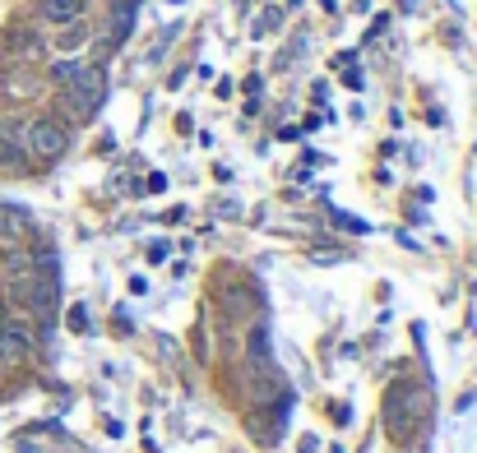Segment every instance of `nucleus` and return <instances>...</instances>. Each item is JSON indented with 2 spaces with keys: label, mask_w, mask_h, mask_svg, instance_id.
I'll list each match as a JSON object with an SVG mask.
<instances>
[{
  "label": "nucleus",
  "mask_w": 477,
  "mask_h": 453,
  "mask_svg": "<svg viewBox=\"0 0 477 453\" xmlns=\"http://www.w3.org/2000/svg\"><path fill=\"white\" fill-rule=\"evenodd\" d=\"M5 158H10V153H5V143H0V163H5Z\"/></svg>",
  "instance_id": "10"
},
{
  "label": "nucleus",
  "mask_w": 477,
  "mask_h": 453,
  "mask_svg": "<svg viewBox=\"0 0 477 453\" xmlns=\"http://www.w3.org/2000/svg\"><path fill=\"white\" fill-rule=\"evenodd\" d=\"M28 352H33V329L10 315L5 324H0V361H24Z\"/></svg>",
  "instance_id": "2"
},
{
  "label": "nucleus",
  "mask_w": 477,
  "mask_h": 453,
  "mask_svg": "<svg viewBox=\"0 0 477 453\" xmlns=\"http://www.w3.org/2000/svg\"><path fill=\"white\" fill-rule=\"evenodd\" d=\"M65 130L56 121H28V134H24V153L37 158V163H56L65 153Z\"/></svg>",
  "instance_id": "1"
},
{
  "label": "nucleus",
  "mask_w": 477,
  "mask_h": 453,
  "mask_svg": "<svg viewBox=\"0 0 477 453\" xmlns=\"http://www.w3.org/2000/svg\"><path fill=\"white\" fill-rule=\"evenodd\" d=\"M37 15H42L47 24H80V15H84V0H42V5H37Z\"/></svg>",
  "instance_id": "6"
},
{
  "label": "nucleus",
  "mask_w": 477,
  "mask_h": 453,
  "mask_svg": "<svg viewBox=\"0 0 477 453\" xmlns=\"http://www.w3.org/2000/svg\"><path fill=\"white\" fill-rule=\"evenodd\" d=\"M65 89H70V102H75L80 111H93V107L102 102V74L84 65V69H80V74H75V79L65 84Z\"/></svg>",
  "instance_id": "3"
},
{
  "label": "nucleus",
  "mask_w": 477,
  "mask_h": 453,
  "mask_svg": "<svg viewBox=\"0 0 477 453\" xmlns=\"http://www.w3.org/2000/svg\"><path fill=\"white\" fill-rule=\"evenodd\" d=\"M80 69H84V65H75V60H60V65H51V74H56L60 84H70V79H75Z\"/></svg>",
  "instance_id": "8"
},
{
  "label": "nucleus",
  "mask_w": 477,
  "mask_h": 453,
  "mask_svg": "<svg viewBox=\"0 0 477 453\" xmlns=\"http://www.w3.org/2000/svg\"><path fill=\"white\" fill-rule=\"evenodd\" d=\"M418 412H422V394L418 389H398V398L389 394V426H413L418 421Z\"/></svg>",
  "instance_id": "5"
},
{
  "label": "nucleus",
  "mask_w": 477,
  "mask_h": 453,
  "mask_svg": "<svg viewBox=\"0 0 477 453\" xmlns=\"http://www.w3.org/2000/svg\"><path fill=\"white\" fill-rule=\"evenodd\" d=\"M134 10H140V0H116V5H111V19H107L102 47H121V42H125V33H130V24H134Z\"/></svg>",
  "instance_id": "4"
},
{
  "label": "nucleus",
  "mask_w": 477,
  "mask_h": 453,
  "mask_svg": "<svg viewBox=\"0 0 477 453\" xmlns=\"http://www.w3.org/2000/svg\"><path fill=\"white\" fill-rule=\"evenodd\" d=\"M24 232H28V213L0 204V237H24Z\"/></svg>",
  "instance_id": "7"
},
{
  "label": "nucleus",
  "mask_w": 477,
  "mask_h": 453,
  "mask_svg": "<svg viewBox=\"0 0 477 453\" xmlns=\"http://www.w3.org/2000/svg\"><path fill=\"white\" fill-rule=\"evenodd\" d=\"M10 320V306H5V296H0V324H5Z\"/></svg>",
  "instance_id": "9"
}]
</instances>
